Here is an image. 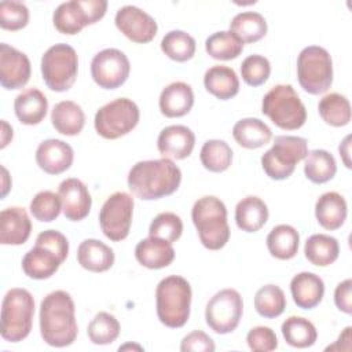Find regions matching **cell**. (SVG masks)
Masks as SVG:
<instances>
[{"instance_id": "4316f807", "label": "cell", "mask_w": 352, "mask_h": 352, "mask_svg": "<svg viewBox=\"0 0 352 352\" xmlns=\"http://www.w3.org/2000/svg\"><path fill=\"white\" fill-rule=\"evenodd\" d=\"M114 252L98 239H84L77 249L78 264L91 272H104L114 264Z\"/></svg>"}, {"instance_id": "9c48e42d", "label": "cell", "mask_w": 352, "mask_h": 352, "mask_svg": "<svg viewBox=\"0 0 352 352\" xmlns=\"http://www.w3.org/2000/svg\"><path fill=\"white\" fill-rule=\"evenodd\" d=\"M297 77L305 92L324 94L333 82V60L327 50L319 45L301 50L297 58Z\"/></svg>"}, {"instance_id": "681fc988", "label": "cell", "mask_w": 352, "mask_h": 352, "mask_svg": "<svg viewBox=\"0 0 352 352\" xmlns=\"http://www.w3.org/2000/svg\"><path fill=\"white\" fill-rule=\"evenodd\" d=\"M352 280L345 279L340 282L334 290V302L340 311L344 314H352Z\"/></svg>"}, {"instance_id": "f5cc1de1", "label": "cell", "mask_w": 352, "mask_h": 352, "mask_svg": "<svg viewBox=\"0 0 352 352\" xmlns=\"http://www.w3.org/2000/svg\"><path fill=\"white\" fill-rule=\"evenodd\" d=\"M1 125H3V133H1V148H4L7 144H8V142L12 139V128L3 120L1 121Z\"/></svg>"}, {"instance_id": "cb8c5ba5", "label": "cell", "mask_w": 352, "mask_h": 352, "mask_svg": "<svg viewBox=\"0 0 352 352\" xmlns=\"http://www.w3.org/2000/svg\"><path fill=\"white\" fill-rule=\"evenodd\" d=\"M135 257L143 267L160 270L168 267L175 260V249L168 241L148 236L136 245Z\"/></svg>"}, {"instance_id": "5bb4252c", "label": "cell", "mask_w": 352, "mask_h": 352, "mask_svg": "<svg viewBox=\"0 0 352 352\" xmlns=\"http://www.w3.org/2000/svg\"><path fill=\"white\" fill-rule=\"evenodd\" d=\"M133 198L128 192L111 194L99 212L100 230L113 242L125 239L129 234L133 216Z\"/></svg>"}, {"instance_id": "f907efd6", "label": "cell", "mask_w": 352, "mask_h": 352, "mask_svg": "<svg viewBox=\"0 0 352 352\" xmlns=\"http://www.w3.org/2000/svg\"><path fill=\"white\" fill-rule=\"evenodd\" d=\"M351 330L352 327L348 326L344 329V331L340 334L336 344L326 348V351H351Z\"/></svg>"}, {"instance_id": "7402d4cb", "label": "cell", "mask_w": 352, "mask_h": 352, "mask_svg": "<svg viewBox=\"0 0 352 352\" xmlns=\"http://www.w3.org/2000/svg\"><path fill=\"white\" fill-rule=\"evenodd\" d=\"M290 292L293 301L301 309H312L324 296V283L314 272H300L292 278Z\"/></svg>"}, {"instance_id": "ac0fdd59", "label": "cell", "mask_w": 352, "mask_h": 352, "mask_svg": "<svg viewBox=\"0 0 352 352\" xmlns=\"http://www.w3.org/2000/svg\"><path fill=\"white\" fill-rule=\"evenodd\" d=\"M58 195L62 201V210L67 220L80 221L85 219L91 210L92 198L87 186L76 179H65L58 188Z\"/></svg>"}, {"instance_id": "c3c4849f", "label": "cell", "mask_w": 352, "mask_h": 352, "mask_svg": "<svg viewBox=\"0 0 352 352\" xmlns=\"http://www.w3.org/2000/svg\"><path fill=\"white\" fill-rule=\"evenodd\" d=\"M214 341L202 330L188 333L180 342L182 352H213Z\"/></svg>"}, {"instance_id": "30bf717a", "label": "cell", "mask_w": 352, "mask_h": 352, "mask_svg": "<svg viewBox=\"0 0 352 352\" xmlns=\"http://www.w3.org/2000/svg\"><path fill=\"white\" fill-rule=\"evenodd\" d=\"M308 154V143L301 136H275L272 147L261 157V166L268 177L274 180L287 179Z\"/></svg>"}, {"instance_id": "60d3db41", "label": "cell", "mask_w": 352, "mask_h": 352, "mask_svg": "<svg viewBox=\"0 0 352 352\" xmlns=\"http://www.w3.org/2000/svg\"><path fill=\"white\" fill-rule=\"evenodd\" d=\"M195 40L183 30H170L161 40L162 52L172 60L187 62L195 54Z\"/></svg>"}, {"instance_id": "4fadbf2b", "label": "cell", "mask_w": 352, "mask_h": 352, "mask_svg": "<svg viewBox=\"0 0 352 352\" xmlns=\"http://www.w3.org/2000/svg\"><path fill=\"white\" fill-rule=\"evenodd\" d=\"M243 314V301L235 289L217 292L206 304L205 320L210 330L217 334L234 331Z\"/></svg>"}, {"instance_id": "8fae6325", "label": "cell", "mask_w": 352, "mask_h": 352, "mask_svg": "<svg viewBox=\"0 0 352 352\" xmlns=\"http://www.w3.org/2000/svg\"><path fill=\"white\" fill-rule=\"evenodd\" d=\"M139 118L138 104L128 98H118L96 111L94 125L98 135L113 140L129 133L138 125Z\"/></svg>"}, {"instance_id": "3957f363", "label": "cell", "mask_w": 352, "mask_h": 352, "mask_svg": "<svg viewBox=\"0 0 352 352\" xmlns=\"http://www.w3.org/2000/svg\"><path fill=\"white\" fill-rule=\"evenodd\" d=\"M69 254L67 238L56 230H45L36 238V245L22 258L23 272L33 279L51 278Z\"/></svg>"}, {"instance_id": "ab89813d", "label": "cell", "mask_w": 352, "mask_h": 352, "mask_svg": "<svg viewBox=\"0 0 352 352\" xmlns=\"http://www.w3.org/2000/svg\"><path fill=\"white\" fill-rule=\"evenodd\" d=\"M254 308L265 319L278 318L286 308V296L279 286L265 285L256 292Z\"/></svg>"}, {"instance_id": "e0dca14e", "label": "cell", "mask_w": 352, "mask_h": 352, "mask_svg": "<svg viewBox=\"0 0 352 352\" xmlns=\"http://www.w3.org/2000/svg\"><path fill=\"white\" fill-rule=\"evenodd\" d=\"M30 60L26 54L1 43L0 44V84L6 89H21L30 78Z\"/></svg>"}, {"instance_id": "ee69618b", "label": "cell", "mask_w": 352, "mask_h": 352, "mask_svg": "<svg viewBox=\"0 0 352 352\" xmlns=\"http://www.w3.org/2000/svg\"><path fill=\"white\" fill-rule=\"evenodd\" d=\"M183 232V221L182 219L172 212H162L157 214L150 227L148 235L154 238H160L168 242H176Z\"/></svg>"}, {"instance_id": "7a4b0ae2", "label": "cell", "mask_w": 352, "mask_h": 352, "mask_svg": "<svg viewBox=\"0 0 352 352\" xmlns=\"http://www.w3.org/2000/svg\"><path fill=\"white\" fill-rule=\"evenodd\" d=\"M182 182L179 166L169 158L136 162L128 173L132 194L144 201L160 199L173 194Z\"/></svg>"}, {"instance_id": "83f0119b", "label": "cell", "mask_w": 352, "mask_h": 352, "mask_svg": "<svg viewBox=\"0 0 352 352\" xmlns=\"http://www.w3.org/2000/svg\"><path fill=\"white\" fill-rule=\"evenodd\" d=\"M204 85L209 94L220 100H228L239 92V80L234 69L216 65L206 70Z\"/></svg>"}, {"instance_id": "7dc6e473", "label": "cell", "mask_w": 352, "mask_h": 352, "mask_svg": "<svg viewBox=\"0 0 352 352\" xmlns=\"http://www.w3.org/2000/svg\"><path fill=\"white\" fill-rule=\"evenodd\" d=\"M249 348L254 352H271L278 348V338L272 329L267 326H256L246 336Z\"/></svg>"}, {"instance_id": "f546056e", "label": "cell", "mask_w": 352, "mask_h": 352, "mask_svg": "<svg viewBox=\"0 0 352 352\" xmlns=\"http://www.w3.org/2000/svg\"><path fill=\"white\" fill-rule=\"evenodd\" d=\"M51 122L56 132L74 136L78 135L85 124V114L80 104L73 100H62L56 103L51 111Z\"/></svg>"}, {"instance_id": "bcb514c9", "label": "cell", "mask_w": 352, "mask_h": 352, "mask_svg": "<svg viewBox=\"0 0 352 352\" xmlns=\"http://www.w3.org/2000/svg\"><path fill=\"white\" fill-rule=\"evenodd\" d=\"M29 22V10L22 1L0 3V26L4 30H19Z\"/></svg>"}, {"instance_id": "1f68e13d", "label": "cell", "mask_w": 352, "mask_h": 352, "mask_svg": "<svg viewBox=\"0 0 352 352\" xmlns=\"http://www.w3.org/2000/svg\"><path fill=\"white\" fill-rule=\"evenodd\" d=\"M304 254L311 264L327 267L338 258L340 245L334 236L326 234H314L305 241Z\"/></svg>"}, {"instance_id": "603a6c76", "label": "cell", "mask_w": 352, "mask_h": 352, "mask_svg": "<svg viewBox=\"0 0 352 352\" xmlns=\"http://www.w3.org/2000/svg\"><path fill=\"white\" fill-rule=\"evenodd\" d=\"M160 110L168 118L183 117L192 109L194 92L192 88L183 82L175 81L166 85L160 95Z\"/></svg>"}, {"instance_id": "d6a6232c", "label": "cell", "mask_w": 352, "mask_h": 352, "mask_svg": "<svg viewBox=\"0 0 352 352\" xmlns=\"http://www.w3.org/2000/svg\"><path fill=\"white\" fill-rule=\"evenodd\" d=\"M300 235L297 230L289 224L274 227L267 235V248L271 256L279 260H290L297 254Z\"/></svg>"}, {"instance_id": "ffe728a7", "label": "cell", "mask_w": 352, "mask_h": 352, "mask_svg": "<svg viewBox=\"0 0 352 352\" xmlns=\"http://www.w3.org/2000/svg\"><path fill=\"white\" fill-rule=\"evenodd\" d=\"M74 160L70 144L59 139H47L36 150V162L48 175H59L67 170Z\"/></svg>"}, {"instance_id": "44dd1931", "label": "cell", "mask_w": 352, "mask_h": 352, "mask_svg": "<svg viewBox=\"0 0 352 352\" xmlns=\"http://www.w3.org/2000/svg\"><path fill=\"white\" fill-rule=\"evenodd\" d=\"M32 232V221L23 208L11 206L0 213V243L22 245Z\"/></svg>"}, {"instance_id": "f6af8a7d", "label": "cell", "mask_w": 352, "mask_h": 352, "mask_svg": "<svg viewBox=\"0 0 352 352\" xmlns=\"http://www.w3.org/2000/svg\"><path fill=\"white\" fill-rule=\"evenodd\" d=\"M271 74L270 60L263 55H249L241 65V76L250 87L263 85Z\"/></svg>"}, {"instance_id": "52a82bcc", "label": "cell", "mask_w": 352, "mask_h": 352, "mask_svg": "<svg viewBox=\"0 0 352 352\" xmlns=\"http://www.w3.org/2000/svg\"><path fill=\"white\" fill-rule=\"evenodd\" d=\"M261 111L285 131L298 129L307 121V109L290 84L272 87L263 98Z\"/></svg>"}, {"instance_id": "7bdbcfd3", "label": "cell", "mask_w": 352, "mask_h": 352, "mask_svg": "<svg viewBox=\"0 0 352 352\" xmlns=\"http://www.w3.org/2000/svg\"><path fill=\"white\" fill-rule=\"evenodd\" d=\"M62 210V201L58 194L50 190L37 192L30 201V213L38 221L50 223L55 220Z\"/></svg>"}, {"instance_id": "9a60e30c", "label": "cell", "mask_w": 352, "mask_h": 352, "mask_svg": "<svg viewBox=\"0 0 352 352\" xmlns=\"http://www.w3.org/2000/svg\"><path fill=\"white\" fill-rule=\"evenodd\" d=\"M131 63L128 56L117 48H106L98 52L91 62V76L103 89H116L129 77Z\"/></svg>"}, {"instance_id": "2e32d148", "label": "cell", "mask_w": 352, "mask_h": 352, "mask_svg": "<svg viewBox=\"0 0 352 352\" xmlns=\"http://www.w3.org/2000/svg\"><path fill=\"white\" fill-rule=\"evenodd\" d=\"M114 22L126 38L139 44L150 43L158 30L155 19L135 6L121 7L116 14Z\"/></svg>"}, {"instance_id": "8d00e7d4", "label": "cell", "mask_w": 352, "mask_h": 352, "mask_svg": "<svg viewBox=\"0 0 352 352\" xmlns=\"http://www.w3.org/2000/svg\"><path fill=\"white\" fill-rule=\"evenodd\" d=\"M319 116L331 126H344L351 121L349 100L337 92L324 95L318 104Z\"/></svg>"}, {"instance_id": "5b68a950", "label": "cell", "mask_w": 352, "mask_h": 352, "mask_svg": "<svg viewBox=\"0 0 352 352\" xmlns=\"http://www.w3.org/2000/svg\"><path fill=\"white\" fill-rule=\"evenodd\" d=\"M191 286L183 276L164 278L155 289L157 316L162 324L170 329L183 327L190 318Z\"/></svg>"}, {"instance_id": "d4e9b609", "label": "cell", "mask_w": 352, "mask_h": 352, "mask_svg": "<svg viewBox=\"0 0 352 352\" xmlns=\"http://www.w3.org/2000/svg\"><path fill=\"white\" fill-rule=\"evenodd\" d=\"M346 201L341 194L336 191H327L322 194L315 204L316 220L324 230H338L346 220Z\"/></svg>"}, {"instance_id": "d6986e66", "label": "cell", "mask_w": 352, "mask_h": 352, "mask_svg": "<svg viewBox=\"0 0 352 352\" xmlns=\"http://www.w3.org/2000/svg\"><path fill=\"white\" fill-rule=\"evenodd\" d=\"M195 144L194 132L186 125L165 126L157 139V147L164 158L184 160L187 158Z\"/></svg>"}, {"instance_id": "e575fe53", "label": "cell", "mask_w": 352, "mask_h": 352, "mask_svg": "<svg viewBox=\"0 0 352 352\" xmlns=\"http://www.w3.org/2000/svg\"><path fill=\"white\" fill-rule=\"evenodd\" d=\"M304 160V173L307 179L315 184H323L331 180L337 172L336 158L326 150L316 148L308 151Z\"/></svg>"}, {"instance_id": "6da1fadb", "label": "cell", "mask_w": 352, "mask_h": 352, "mask_svg": "<svg viewBox=\"0 0 352 352\" xmlns=\"http://www.w3.org/2000/svg\"><path fill=\"white\" fill-rule=\"evenodd\" d=\"M40 333L43 340L55 348L74 342L78 327L76 307L72 296L65 290L48 293L40 304Z\"/></svg>"}, {"instance_id": "f1b7e54d", "label": "cell", "mask_w": 352, "mask_h": 352, "mask_svg": "<svg viewBox=\"0 0 352 352\" xmlns=\"http://www.w3.org/2000/svg\"><path fill=\"white\" fill-rule=\"evenodd\" d=\"M268 220L267 204L256 197L249 195L242 198L235 208V223L245 232H256Z\"/></svg>"}, {"instance_id": "74e56055", "label": "cell", "mask_w": 352, "mask_h": 352, "mask_svg": "<svg viewBox=\"0 0 352 352\" xmlns=\"http://www.w3.org/2000/svg\"><path fill=\"white\" fill-rule=\"evenodd\" d=\"M205 50L213 59L231 60L241 55L243 43L230 30H221L206 38Z\"/></svg>"}, {"instance_id": "ba28073f", "label": "cell", "mask_w": 352, "mask_h": 352, "mask_svg": "<svg viewBox=\"0 0 352 352\" xmlns=\"http://www.w3.org/2000/svg\"><path fill=\"white\" fill-rule=\"evenodd\" d=\"M78 72L76 50L65 43L50 47L41 56V76L45 85L55 92H65L73 87Z\"/></svg>"}, {"instance_id": "8992f818", "label": "cell", "mask_w": 352, "mask_h": 352, "mask_svg": "<svg viewBox=\"0 0 352 352\" xmlns=\"http://www.w3.org/2000/svg\"><path fill=\"white\" fill-rule=\"evenodd\" d=\"M34 298L26 289H10L1 302V327L3 340L19 342L25 340L33 324Z\"/></svg>"}, {"instance_id": "277c9868", "label": "cell", "mask_w": 352, "mask_h": 352, "mask_svg": "<svg viewBox=\"0 0 352 352\" xmlns=\"http://www.w3.org/2000/svg\"><path fill=\"white\" fill-rule=\"evenodd\" d=\"M191 219L199 241L206 249L220 250L226 246L231 231L227 223V208L220 198L205 195L195 201Z\"/></svg>"}, {"instance_id": "4dcf8cb0", "label": "cell", "mask_w": 352, "mask_h": 352, "mask_svg": "<svg viewBox=\"0 0 352 352\" xmlns=\"http://www.w3.org/2000/svg\"><path fill=\"white\" fill-rule=\"evenodd\" d=\"M232 136L239 146L253 150L270 143L272 131L264 121L248 117L235 122L232 128Z\"/></svg>"}, {"instance_id": "7c38bea8", "label": "cell", "mask_w": 352, "mask_h": 352, "mask_svg": "<svg viewBox=\"0 0 352 352\" xmlns=\"http://www.w3.org/2000/svg\"><path fill=\"white\" fill-rule=\"evenodd\" d=\"M107 11L106 0H70L59 4L52 15L55 29L63 34H77L96 23Z\"/></svg>"}, {"instance_id": "816d5d0a", "label": "cell", "mask_w": 352, "mask_h": 352, "mask_svg": "<svg viewBox=\"0 0 352 352\" xmlns=\"http://www.w3.org/2000/svg\"><path fill=\"white\" fill-rule=\"evenodd\" d=\"M349 140H351V136H349V135L345 136L344 140L341 142L340 147H338L340 155L342 157V161H344V164H345L346 168H351V161H349V146H351V144H349Z\"/></svg>"}, {"instance_id": "f35d334b", "label": "cell", "mask_w": 352, "mask_h": 352, "mask_svg": "<svg viewBox=\"0 0 352 352\" xmlns=\"http://www.w3.org/2000/svg\"><path fill=\"white\" fill-rule=\"evenodd\" d=\"M199 160L205 169L220 173L230 168L232 162V150L224 140L210 139L204 143Z\"/></svg>"}, {"instance_id": "d590c367", "label": "cell", "mask_w": 352, "mask_h": 352, "mask_svg": "<svg viewBox=\"0 0 352 352\" xmlns=\"http://www.w3.org/2000/svg\"><path fill=\"white\" fill-rule=\"evenodd\" d=\"M282 336L293 348L312 346L318 338V331L314 323L301 316H289L282 323Z\"/></svg>"}, {"instance_id": "484cf974", "label": "cell", "mask_w": 352, "mask_h": 352, "mask_svg": "<svg viewBox=\"0 0 352 352\" xmlns=\"http://www.w3.org/2000/svg\"><path fill=\"white\" fill-rule=\"evenodd\" d=\"M14 110L16 118L22 124L37 125L47 116L48 100L40 89L28 88L15 98Z\"/></svg>"}, {"instance_id": "db71d44e", "label": "cell", "mask_w": 352, "mask_h": 352, "mask_svg": "<svg viewBox=\"0 0 352 352\" xmlns=\"http://www.w3.org/2000/svg\"><path fill=\"white\" fill-rule=\"evenodd\" d=\"M138 349V351H142L143 348L140 346V345H136V344H125V345H122V346H120L118 348V351H125V349Z\"/></svg>"}, {"instance_id": "b9f144b4", "label": "cell", "mask_w": 352, "mask_h": 352, "mask_svg": "<svg viewBox=\"0 0 352 352\" xmlns=\"http://www.w3.org/2000/svg\"><path fill=\"white\" fill-rule=\"evenodd\" d=\"M120 330V323L114 315L109 312H99L89 322L87 334L91 342L96 345H107L118 338Z\"/></svg>"}, {"instance_id": "836d02e7", "label": "cell", "mask_w": 352, "mask_h": 352, "mask_svg": "<svg viewBox=\"0 0 352 352\" xmlns=\"http://www.w3.org/2000/svg\"><path fill=\"white\" fill-rule=\"evenodd\" d=\"M265 18L256 11H243L236 14L230 22V32L242 43H256L267 33Z\"/></svg>"}]
</instances>
